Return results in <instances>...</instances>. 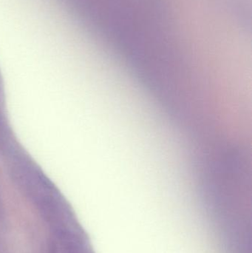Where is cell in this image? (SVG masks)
Returning a JSON list of instances; mask_svg holds the SVG:
<instances>
[{"label":"cell","instance_id":"6da1fadb","mask_svg":"<svg viewBox=\"0 0 252 253\" xmlns=\"http://www.w3.org/2000/svg\"><path fill=\"white\" fill-rule=\"evenodd\" d=\"M3 109L4 107L0 106V152L8 159L22 151V148L15 138Z\"/></svg>","mask_w":252,"mask_h":253},{"label":"cell","instance_id":"7a4b0ae2","mask_svg":"<svg viewBox=\"0 0 252 253\" xmlns=\"http://www.w3.org/2000/svg\"><path fill=\"white\" fill-rule=\"evenodd\" d=\"M0 106H4V93L3 84L1 83V77H0Z\"/></svg>","mask_w":252,"mask_h":253}]
</instances>
